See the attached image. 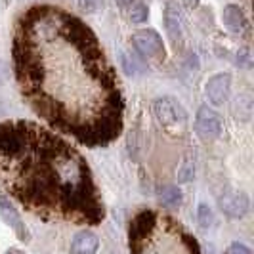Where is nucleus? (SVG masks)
I'll return each mask as SVG.
<instances>
[{
  "instance_id": "6ab92c4d",
  "label": "nucleus",
  "mask_w": 254,
  "mask_h": 254,
  "mask_svg": "<svg viewBox=\"0 0 254 254\" xmlns=\"http://www.w3.org/2000/svg\"><path fill=\"white\" fill-rule=\"evenodd\" d=\"M237 67H243V69H251L253 67V56H251V50L249 48H241L237 52V62H235Z\"/></svg>"
},
{
  "instance_id": "5701e85b",
  "label": "nucleus",
  "mask_w": 254,
  "mask_h": 254,
  "mask_svg": "<svg viewBox=\"0 0 254 254\" xmlns=\"http://www.w3.org/2000/svg\"><path fill=\"white\" fill-rule=\"evenodd\" d=\"M117 2H119L121 6H130V4L134 2V0H117Z\"/></svg>"
},
{
  "instance_id": "9b49d317",
  "label": "nucleus",
  "mask_w": 254,
  "mask_h": 254,
  "mask_svg": "<svg viewBox=\"0 0 254 254\" xmlns=\"http://www.w3.org/2000/svg\"><path fill=\"white\" fill-rule=\"evenodd\" d=\"M222 21H224L226 29H228L229 33H233V35H243L249 29V19H247V15L243 12V8L237 6V4H228L224 8Z\"/></svg>"
},
{
  "instance_id": "4468645a",
  "label": "nucleus",
  "mask_w": 254,
  "mask_h": 254,
  "mask_svg": "<svg viewBox=\"0 0 254 254\" xmlns=\"http://www.w3.org/2000/svg\"><path fill=\"white\" fill-rule=\"evenodd\" d=\"M197 224H199V228L201 229H210L214 224H216V218H214V212H212V208L208 206L206 203H201L197 206Z\"/></svg>"
},
{
  "instance_id": "6e6552de",
  "label": "nucleus",
  "mask_w": 254,
  "mask_h": 254,
  "mask_svg": "<svg viewBox=\"0 0 254 254\" xmlns=\"http://www.w3.org/2000/svg\"><path fill=\"white\" fill-rule=\"evenodd\" d=\"M0 216H2V220H4V222L13 229L15 237H17L19 241L29 243L31 235H29V229L25 228L23 218H21V214L17 212V208L13 206L12 201H10L8 197H4L2 193H0Z\"/></svg>"
},
{
  "instance_id": "9d476101",
  "label": "nucleus",
  "mask_w": 254,
  "mask_h": 254,
  "mask_svg": "<svg viewBox=\"0 0 254 254\" xmlns=\"http://www.w3.org/2000/svg\"><path fill=\"white\" fill-rule=\"evenodd\" d=\"M165 27L172 42H180L184 37V15L174 0H168L165 6Z\"/></svg>"
},
{
  "instance_id": "20e7f679",
  "label": "nucleus",
  "mask_w": 254,
  "mask_h": 254,
  "mask_svg": "<svg viewBox=\"0 0 254 254\" xmlns=\"http://www.w3.org/2000/svg\"><path fill=\"white\" fill-rule=\"evenodd\" d=\"M130 42L134 46L136 54L140 56L141 60H157L163 62L165 60V44H163V37L153 31V29H140L136 31Z\"/></svg>"
},
{
  "instance_id": "f03ea898",
  "label": "nucleus",
  "mask_w": 254,
  "mask_h": 254,
  "mask_svg": "<svg viewBox=\"0 0 254 254\" xmlns=\"http://www.w3.org/2000/svg\"><path fill=\"white\" fill-rule=\"evenodd\" d=\"M0 191L44 218L96 226L105 216L84 157L29 121L0 123Z\"/></svg>"
},
{
  "instance_id": "0eeeda50",
  "label": "nucleus",
  "mask_w": 254,
  "mask_h": 254,
  "mask_svg": "<svg viewBox=\"0 0 254 254\" xmlns=\"http://www.w3.org/2000/svg\"><path fill=\"white\" fill-rule=\"evenodd\" d=\"M218 204H220V210L226 214L231 220H239V218H245L249 214V208H251V199L245 191L239 190H226L220 199H218Z\"/></svg>"
},
{
  "instance_id": "aec40b11",
  "label": "nucleus",
  "mask_w": 254,
  "mask_h": 254,
  "mask_svg": "<svg viewBox=\"0 0 254 254\" xmlns=\"http://www.w3.org/2000/svg\"><path fill=\"white\" fill-rule=\"evenodd\" d=\"M226 254H253V251L247 245H243V243H231L229 249L226 251Z\"/></svg>"
},
{
  "instance_id": "39448f33",
  "label": "nucleus",
  "mask_w": 254,
  "mask_h": 254,
  "mask_svg": "<svg viewBox=\"0 0 254 254\" xmlns=\"http://www.w3.org/2000/svg\"><path fill=\"white\" fill-rule=\"evenodd\" d=\"M157 226V214L153 210H141L130 222V251L132 254H138L141 249V245L147 241V237L153 233V229Z\"/></svg>"
},
{
  "instance_id": "423d86ee",
  "label": "nucleus",
  "mask_w": 254,
  "mask_h": 254,
  "mask_svg": "<svg viewBox=\"0 0 254 254\" xmlns=\"http://www.w3.org/2000/svg\"><path fill=\"white\" fill-rule=\"evenodd\" d=\"M195 132L203 141L216 140L222 134V117L208 105L199 107L197 117H195Z\"/></svg>"
},
{
  "instance_id": "a211bd4d",
  "label": "nucleus",
  "mask_w": 254,
  "mask_h": 254,
  "mask_svg": "<svg viewBox=\"0 0 254 254\" xmlns=\"http://www.w3.org/2000/svg\"><path fill=\"white\" fill-rule=\"evenodd\" d=\"M78 8L86 13H98L103 8V0H76Z\"/></svg>"
},
{
  "instance_id": "f257e3e1",
  "label": "nucleus",
  "mask_w": 254,
  "mask_h": 254,
  "mask_svg": "<svg viewBox=\"0 0 254 254\" xmlns=\"http://www.w3.org/2000/svg\"><path fill=\"white\" fill-rule=\"evenodd\" d=\"M13 73L31 109L60 134L105 147L123 132L125 100L98 37L58 6H33L15 25Z\"/></svg>"
},
{
  "instance_id": "1a4fd4ad",
  "label": "nucleus",
  "mask_w": 254,
  "mask_h": 254,
  "mask_svg": "<svg viewBox=\"0 0 254 254\" xmlns=\"http://www.w3.org/2000/svg\"><path fill=\"white\" fill-rule=\"evenodd\" d=\"M229 92H231V76L228 73H216L208 78L204 86V94L212 105H224L228 102Z\"/></svg>"
},
{
  "instance_id": "4be33fe9",
  "label": "nucleus",
  "mask_w": 254,
  "mask_h": 254,
  "mask_svg": "<svg viewBox=\"0 0 254 254\" xmlns=\"http://www.w3.org/2000/svg\"><path fill=\"white\" fill-rule=\"evenodd\" d=\"M182 2H184V4H186V6H188V8H197V6H199V2H201V0H182Z\"/></svg>"
},
{
  "instance_id": "f8f14e48",
  "label": "nucleus",
  "mask_w": 254,
  "mask_h": 254,
  "mask_svg": "<svg viewBox=\"0 0 254 254\" xmlns=\"http://www.w3.org/2000/svg\"><path fill=\"white\" fill-rule=\"evenodd\" d=\"M100 247V239L88 229L78 231L71 241V254H96Z\"/></svg>"
},
{
  "instance_id": "ddd939ff",
  "label": "nucleus",
  "mask_w": 254,
  "mask_h": 254,
  "mask_svg": "<svg viewBox=\"0 0 254 254\" xmlns=\"http://www.w3.org/2000/svg\"><path fill=\"white\" fill-rule=\"evenodd\" d=\"M159 201L166 208H176L182 204V191L178 186H165L159 191Z\"/></svg>"
},
{
  "instance_id": "2eb2a0df",
  "label": "nucleus",
  "mask_w": 254,
  "mask_h": 254,
  "mask_svg": "<svg viewBox=\"0 0 254 254\" xmlns=\"http://www.w3.org/2000/svg\"><path fill=\"white\" fill-rule=\"evenodd\" d=\"M147 19H149V8H147L143 2H140V0L132 2V4H130V21L141 25V23H145Z\"/></svg>"
},
{
  "instance_id": "7ed1b4c3",
  "label": "nucleus",
  "mask_w": 254,
  "mask_h": 254,
  "mask_svg": "<svg viewBox=\"0 0 254 254\" xmlns=\"http://www.w3.org/2000/svg\"><path fill=\"white\" fill-rule=\"evenodd\" d=\"M153 115L163 128H178L188 123V113L172 96H163L153 102Z\"/></svg>"
},
{
  "instance_id": "f3484780",
  "label": "nucleus",
  "mask_w": 254,
  "mask_h": 254,
  "mask_svg": "<svg viewBox=\"0 0 254 254\" xmlns=\"http://www.w3.org/2000/svg\"><path fill=\"white\" fill-rule=\"evenodd\" d=\"M123 67L128 75H138V73H143L145 71V65L141 64V58H136V56H128V54H123Z\"/></svg>"
},
{
  "instance_id": "b1692460",
  "label": "nucleus",
  "mask_w": 254,
  "mask_h": 254,
  "mask_svg": "<svg viewBox=\"0 0 254 254\" xmlns=\"http://www.w3.org/2000/svg\"><path fill=\"white\" fill-rule=\"evenodd\" d=\"M6 254H23V253H19V251H10V253H6Z\"/></svg>"
},
{
  "instance_id": "412c9836",
  "label": "nucleus",
  "mask_w": 254,
  "mask_h": 254,
  "mask_svg": "<svg viewBox=\"0 0 254 254\" xmlns=\"http://www.w3.org/2000/svg\"><path fill=\"white\" fill-rule=\"evenodd\" d=\"M8 80H10V65L0 60V86H4Z\"/></svg>"
},
{
  "instance_id": "dca6fc26",
  "label": "nucleus",
  "mask_w": 254,
  "mask_h": 254,
  "mask_svg": "<svg viewBox=\"0 0 254 254\" xmlns=\"http://www.w3.org/2000/svg\"><path fill=\"white\" fill-rule=\"evenodd\" d=\"M176 178H178L180 184H190L191 180L195 178V163H193L191 157L184 159V163H182V166H180L178 172H176Z\"/></svg>"
}]
</instances>
